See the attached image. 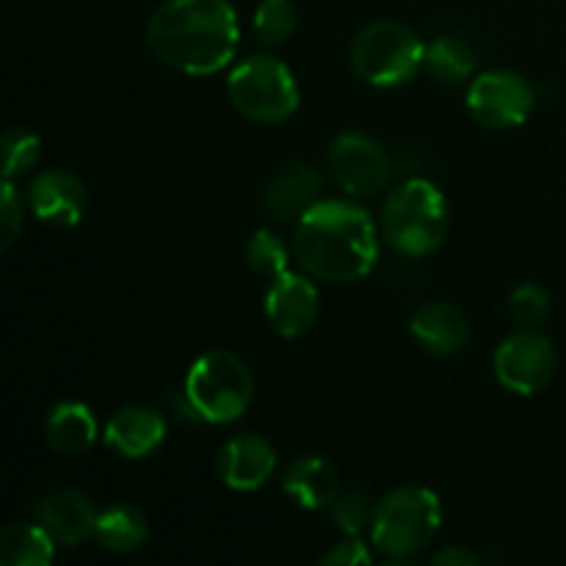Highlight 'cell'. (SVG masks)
Masks as SVG:
<instances>
[{"label":"cell","mask_w":566,"mask_h":566,"mask_svg":"<svg viewBox=\"0 0 566 566\" xmlns=\"http://www.w3.org/2000/svg\"><path fill=\"white\" fill-rule=\"evenodd\" d=\"M33 517H36L39 525L48 528V534L59 545L77 547L92 539L94 531H97L99 514L83 492L55 490L39 497L36 506H33Z\"/></svg>","instance_id":"cell-13"},{"label":"cell","mask_w":566,"mask_h":566,"mask_svg":"<svg viewBox=\"0 0 566 566\" xmlns=\"http://www.w3.org/2000/svg\"><path fill=\"white\" fill-rule=\"evenodd\" d=\"M376 506L370 503V495L365 490H348L337 495V501L329 506L332 523L340 534L359 536L374 523Z\"/></svg>","instance_id":"cell-26"},{"label":"cell","mask_w":566,"mask_h":566,"mask_svg":"<svg viewBox=\"0 0 566 566\" xmlns=\"http://www.w3.org/2000/svg\"><path fill=\"white\" fill-rule=\"evenodd\" d=\"M241 42L230 0H166L147 22V44L160 64L182 75H216Z\"/></svg>","instance_id":"cell-1"},{"label":"cell","mask_w":566,"mask_h":566,"mask_svg":"<svg viewBox=\"0 0 566 566\" xmlns=\"http://www.w3.org/2000/svg\"><path fill=\"white\" fill-rule=\"evenodd\" d=\"M509 310H512L514 321L520 326H534L536 329L551 315V293L542 285H536V282H525V285H520L512 293Z\"/></svg>","instance_id":"cell-27"},{"label":"cell","mask_w":566,"mask_h":566,"mask_svg":"<svg viewBox=\"0 0 566 566\" xmlns=\"http://www.w3.org/2000/svg\"><path fill=\"white\" fill-rule=\"evenodd\" d=\"M492 368L503 390L514 396H536L556 374V348L551 337L536 332L534 326H523L497 346Z\"/></svg>","instance_id":"cell-8"},{"label":"cell","mask_w":566,"mask_h":566,"mask_svg":"<svg viewBox=\"0 0 566 566\" xmlns=\"http://www.w3.org/2000/svg\"><path fill=\"white\" fill-rule=\"evenodd\" d=\"M332 180L354 199L374 197L390 182L392 164L385 147L365 133L346 130L329 147Z\"/></svg>","instance_id":"cell-10"},{"label":"cell","mask_w":566,"mask_h":566,"mask_svg":"<svg viewBox=\"0 0 566 566\" xmlns=\"http://www.w3.org/2000/svg\"><path fill=\"white\" fill-rule=\"evenodd\" d=\"M94 536H97L105 551L127 556V553H136L147 542L149 523L142 509L130 506V503H119V506H111L99 514Z\"/></svg>","instance_id":"cell-21"},{"label":"cell","mask_w":566,"mask_h":566,"mask_svg":"<svg viewBox=\"0 0 566 566\" xmlns=\"http://www.w3.org/2000/svg\"><path fill=\"white\" fill-rule=\"evenodd\" d=\"M442 528V501L420 484L398 486L376 503L370 542L381 556L407 562L431 545Z\"/></svg>","instance_id":"cell-3"},{"label":"cell","mask_w":566,"mask_h":566,"mask_svg":"<svg viewBox=\"0 0 566 566\" xmlns=\"http://www.w3.org/2000/svg\"><path fill=\"white\" fill-rule=\"evenodd\" d=\"M103 440L116 457L122 459H144L158 451L166 440V418L153 407L133 403L122 407L114 418L105 423Z\"/></svg>","instance_id":"cell-15"},{"label":"cell","mask_w":566,"mask_h":566,"mask_svg":"<svg viewBox=\"0 0 566 566\" xmlns=\"http://www.w3.org/2000/svg\"><path fill=\"white\" fill-rule=\"evenodd\" d=\"M475 64H479L475 50L464 39L442 36L426 48V72L446 86H457V83L473 77Z\"/></svg>","instance_id":"cell-22"},{"label":"cell","mask_w":566,"mask_h":566,"mask_svg":"<svg viewBox=\"0 0 566 566\" xmlns=\"http://www.w3.org/2000/svg\"><path fill=\"white\" fill-rule=\"evenodd\" d=\"M468 111L492 130H512L534 111V88L520 72L486 70L470 81Z\"/></svg>","instance_id":"cell-9"},{"label":"cell","mask_w":566,"mask_h":566,"mask_svg":"<svg viewBox=\"0 0 566 566\" xmlns=\"http://www.w3.org/2000/svg\"><path fill=\"white\" fill-rule=\"evenodd\" d=\"M431 564L434 566H479L481 558L475 556L470 547L451 545V547H446V551L437 553V556L431 558Z\"/></svg>","instance_id":"cell-30"},{"label":"cell","mask_w":566,"mask_h":566,"mask_svg":"<svg viewBox=\"0 0 566 566\" xmlns=\"http://www.w3.org/2000/svg\"><path fill=\"white\" fill-rule=\"evenodd\" d=\"M97 420L81 401H59L44 420V440L61 457H81L97 442Z\"/></svg>","instance_id":"cell-19"},{"label":"cell","mask_w":566,"mask_h":566,"mask_svg":"<svg viewBox=\"0 0 566 566\" xmlns=\"http://www.w3.org/2000/svg\"><path fill=\"white\" fill-rule=\"evenodd\" d=\"M3 180H17L42 158V138L28 127H9L3 133Z\"/></svg>","instance_id":"cell-24"},{"label":"cell","mask_w":566,"mask_h":566,"mask_svg":"<svg viewBox=\"0 0 566 566\" xmlns=\"http://www.w3.org/2000/svg\"><path fill=\"white\" fill-rule=\"evenodd\" d=\"M188 403L199 420L224 426L247 415L254 396V379L249 365L232 352H208L188 368L186 376Z\"/></svg>","instance_id":"cell-5"},{"label":"cell","mask_w":566,"mask_h":566,"mask_svg":"<svg viewBox=\"0 0 566 566\" xmlns=\"http://www.w3.org/2000/svg\"><path fill=\"white\" fill-rule=\"evenodd\" d=\"M370 562H374V556H370L368 545H363L357 536H348L346 542L329 547V551L321 556V566H363Z\"/></svg>","instance_id":"cell-29"},{"label":"cell","mask_w":566,"mask_h":566,"mask_svg":"<svg viewBox=\"0 0 566 566\" xmlns=\"http://www.w3.org/2000/svg\"><path fill=\"white\" fill-rule=\"evenodd\" d=\"M381 235L407 258L437 252L448 235L446 193L426 177L401 182L381 208Z\"/></svg>","instance_id":"cell-4"},{"label":"cell","mask_w":566,"mask_h":566,"mask_svg":"<svg viewBox=\"0 0 566 566\" xmlns=\"http://www.w3.org/2000/svg\"><path fill=\"white\" fill-rule=\"evenodd\" d=\"M409 332L415 340L437 357L459 354L470 340V324L459 307L448 302H429L412 315Z\"/></svg>","instance_id":"cell-17"},{"label":"cell","mask_w":566,"mask_h":566,"mask_svg":"<svg viewBox=\"0 0 566 566\" xmlns=\"http://www.w3.org/2000/svg\"><path fill=\"white\" fill-rule=\"evenodd\" d=\"M352 66L374 88H396L426 66V44L398 20H376L354 36Z\"/></svg>","instance_id":"cell-6"},{"label":"cell","mask_w":566,"mask_h":566,"mask_svg":"<svg viewBox=\"0 0 566 566\" xmlns=\"http://www.w3.org/2000/svg\"><path fill=\"white\" fill-rule=\"evenodd\" d=\"M274 446L260 434H238L219 453V475L235 492H254L276 473Z\"/></svg>","instance_id":"cell-14"},{"label":"cell","mask_w":566,"mask_h":566,"mask_svg":"<svg viewBox=\"0 0 566 566\" xmlns=\"http://www.w3.org/2000/svg\"><path fill=\"white\" fill-rule=\"evenodd\" d=\"M287 247L276 232L258 230L247 241V263L258 276L274 280L287 271Z\"/></svg>","instance_id":"cell-25"},{"label":"cell","mask_w":566,"mask_h":566,"mask_svg":"<svg viewBox=\"0 0 566 566\" xmlns=\"http://www.w3.org/2000/svg\"><path fill=\"white\" fill-rule=\"evenodd\" d=\"M227 94L238 114L260 125H276L296 114L302 103L296 75L276 55H249L227 77Z\"/></svg>","instance_id":"cell-7"},{"label":"cell","mask_w":566,"mask_h":566,"mask_svg":"<svg viewBox=\"0 0 566 566\" xmlns=\"http://www.w3.org/2000/svg\"><path fill=\"white\" fill-rule=\"evenodd\" d=\"M321 199V177L307 164H287L263 191V205L274 219L298 221Z\"/></svg>","instance_id":"cell-16"},{"label":"cell","mask_w":566,"mask_h":566,"mask_svg":"<svg viewBox=\"0 0 566 566\" xmlns=\"http://www.w3.org/2000/svg\"><path fill=\"white\" fill-rule=\"evenodd\" d=\"M28 208L50 227L81 224L88 208V191L77 175L66 169H48L28 186Z\"/></svg>","instance_id":"cell-12"},{"label":"cell","mask_w":566,"mask_h":566,"mask_svg":"<svg viewBox=\"0 0 566 566\" xmlns=\"http://www.w3.org/2000/svg\"><path fill=\"white\" fill-rule=\"evenodd\" d=\"M254 36L265 48H280L296 31V6L291 0H260L252 17Z\"/></svg>","instance_id":"cell-23"},{"label":"cell","mask_w":566,"mask_h":566,"mask_svg":"<svg viewBox=\"0 0 566 566\" xmlns=\"http://www.w3.org/2000/svg\"><path fill=\"white\" fill-rule=\"evenodd\" d=\"M25 219V202L17 191L14 180H3V199H0V247L9 249L17 241Z\"/></svg>","instance_id":"cell-28"},{"label":"cell","mask_w":566,"mask_h":566,"mask_svg":"<svg viewBox=\"0 0 566 566\" xmlns=\"http://www.w3.org/2000/svg\"><path fill=\"white\" fill-rule=\"evenodd\" d=\"M293 258L315 280L335 285L365 280L379 260L374 219L348 199H318L296 221Z\"/></svg>","instance_id":"cell-2"},{"label":"cell","mask_w":566,"mask_h":566,"mask_svg":"<svg viewBox=\"0 0 566 566\" xmlns=\"http://www.w3.org/2000/svg\"><path fill=\"white\" fill-rule=\"evenodd\" d=\"M263 313L271 329L280 337L291 340V337L307 335L321 313L318 287L307 276L285 271L265 287Z\"/></svg>","instance_id":"cell-11"},{"label":"cell","mask_w":566,"mask_h":566,"mask_svg":"<svg viewBox=\"0 0 566 566\" xmlns=\"http://www.w3.org/2000/svg\"><path fill=\"white\" fill-rule=\"evenodd\" d=\"M59 542L39 523H11L0 531V564L48 566L55 558Z\"/></svg>","instance_id":"cell-20"},{"label":"cell","mask_w":566,"mask_h":566,"mask_svg":"<svg viewBox=\"0 0 566 566\" xmlns=\"http://www.w3.org/2000/svg\"><path fill=\"white\" fill-rule=\"evenodd\" d=\"M282 490L296 501V506L307 512H324L340 495V479L326 459L302 457L287 468Z\"/></svg>","instance_id":"cell-18"}]
</instances>
